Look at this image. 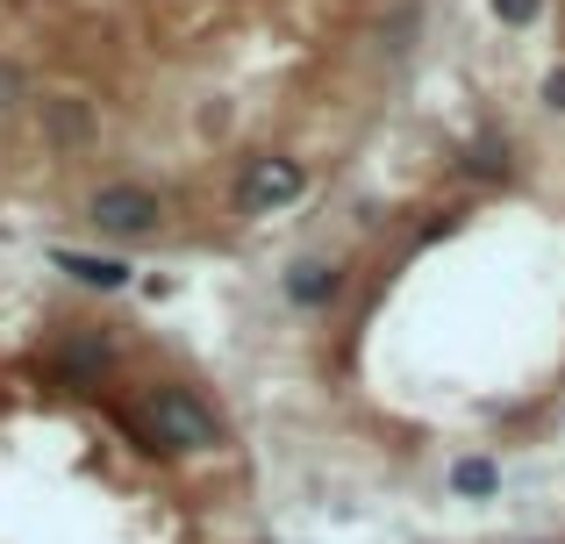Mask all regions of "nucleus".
<instances>
[{
    "label": "nucleus",
    "instance_id": "nucleus-1",
    "mask_svg": "<svg viewBox=\"0 0 565 544\" xmlns=\"http://www.w3.org/2000/svg\"><path fill=\"white\" fill-rule=\"evenodd\" d=\"M122 430H137L143 451H166V459H193V451H215L222 445V416L201 402L193 387H158L137 394V408H122Z\"/></svg>",
    "mask_w": 565,
    "mask_h": 544
},
{
    "label": "nucleus",
    "instance_id": "nucleus-2",
    "mask_svg": "<svg viewBox=\"0 0 565 544\" xmlns=\"http://www.w3.org/2000/svg\"><path fill=\"white\" fill-rule=\"evenodd\" d=\"M86 223H94L100 237H115V244H137V237H158L166 201H158L151 186H100V194L86 201Z\"/></svg>",
    "mask_w": 565,
    "mask_h": 544
},
{
    "label": "nucleus",
    "instance_id": "nucleus-3",
    "mask_svg": "<svg viewBox=\"0 0 565 544\" xmlns=\"http://www.w3.org/2000/svg\"><path fill=\"white\" fill-rule=\"evenodd\" d=\"M301 186H308V172L294 166V158H250V172L236 180V209L273 215V209H287V201H301Z\"/></svg>",
    "mask_w": 565,
    "mask_h": 544
},
{
    "label": "nucleus",
    "instance_id": "nucleus-4",
    "mask_svg": "<svg viewBox=\"0 0 565 544\" xmlns=\"http://www.w3.org/2000/svg\"><path fill=\"white\" fill-rule=\"evenodd\" d=\"M108 365H115V344H108V337H94V330H72L65 344H57V373H65L72 387L108 380Z\"/></svg>",
    "mask_w": 565,
    "mask_h": 544
},
{
    "label": "nucleus",
    "instance_id": "nucleus-5",
    "mask_svg": "<svg viewBox=\"0 0 565 544\" xmlns=\"http://www.w3.org/2000/svg\"><path fill=\"white\" fill-rule=\"evenodd\" d=\"M43 137H51L57 151H86V143H94V108L72 100V94L43 100Z\"/></svg>",
    "mask_w": 565,
    "mask_h": 544
},
{
    "label": "nucleus",
    "instance_id": "nucleus-6",
    "mask_svg": "<svg viewBox=\"0 0 565 544\" xmlns=\"http://www.w3.org/2000/svg\"><path fill=\"white\" fill-rule=\"evenodd\" d=\"M51 266L65 279H79V287H100V294H122L129 279H137L122 258H94V252H51Z\"/></svg>",
    "mask_w": 565,
    "mask_h": 544
},
{
    "label": "nucleus",
    "instance_id": "nucleus-7",
    "mask_svg": "<svg viewBox=\"0 0 565 544\" xmlns=\"http://www.w3.org/2000/svg\"><path fill=\"white\" fill-rule=\"evenodd\" d=\"M337 287H344V273L322 266V258H301V266L287 273V301H294V308H330Z\"/></svg>",
    "mask_w": 565,
    "mask_h": 544
},
{
    "label": "nucleus",
    "instance_id": "nucleus-8",
    "mask_svg": "<svg viewBox=\"0 0 565 544\" xmlns=\"http://www.w3.org/2000/svg\"><path fill=\"white\" fill-rule=\"evenodd\" d=\"M451 494H458V502H487V494H501V466L487 459V451L451 459Z\"/></svg>",
    "mask_w": 565,
    "mask_h": 544
},
{
    "label": "nucleus",
    "instance_id": "nucleus-9",
    "mask_svg": "<svg viewBox=\"0 0 565 544\" xmlns=\"http://www.w3.org/2000/svg\"><path fill=\"white\" fill-rule=\"evenodd\" d=\"M466 172L494 180V172H509V151H501V143H472V151H466Z\"/></svg>",
    "mask_w": 565,
    "mask_h": 544
},
{
    "label": "nucleus",
    "instance_id": "nucleus-10",
    "mask_svg": "<svg viewBox=\"0 0 565 544\" xmlns=\"http://www.w3.org/2000/svg\"><path fill=\"white\" fill-rule=\"evenodd\" d=\"M494 14H501L509 29H530V22L544 14V0H494Z\"/></svg>",
    "mask_w": 565,
    "mask_h": 544
},
{
    "label": "nucleus",
    "instance_id": "nucleus-11",
    "mask_svg": "<svg viewBox=\"0 0 565 544\" xmlns=\"http://www.w3.org/2000/svg\"><path fill=\"white\" fill-rule=\"evenodd\" d=\"M14 100H22V65L0 57V108H14Z\"/></svg>",
    "mask_w": 565,
    "mask_h": 544
},
{
    "label": "nucleus",
    "instance_id": "nucleus-12",
    "mask_svg": "<svg viewBox=\"0 0 565 544\" xmlns=\"http://www.w3.org/2000/svg\"><path fill=\"white\" fill-rule=\"evenodd\" d=\"M544 108H558V115H565V65L552 72V79H544Z\"/></svg>",
    "mask_w": 565,
    "mask_h": 544
}]
</instances>
